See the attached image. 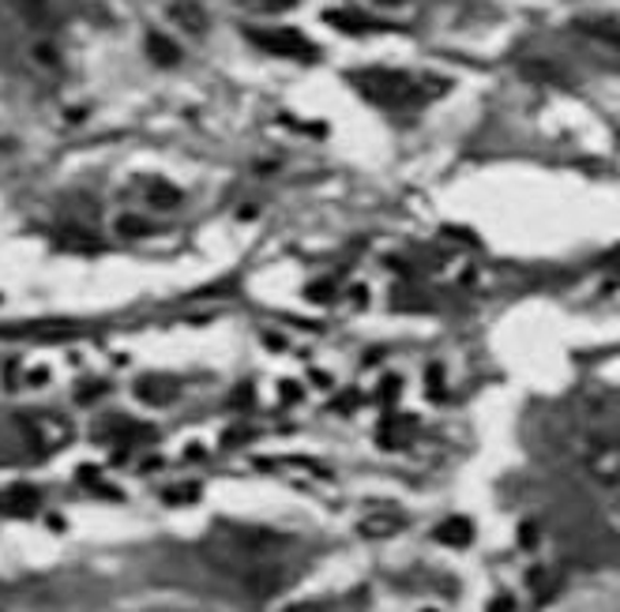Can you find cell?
Returning <instances> with one entry per match:
<instances>
[{
	"instance_id": "obj_13",
	"label": "cell",
	"mask_w": 620,
	"mask_h": 612,
	"mask_svg": "<svg viewBox=\"0 0 620 612\" xmlns=\"http://www.w3.org/2000/svg\"><path fill=\"white\" fill-rule=\"evenodd\" d=\"M117 233H121V237H132V241H136V237H147V233H151V225H147L143 219H136V214H124V219H117Z\"/></svg>"
},
{
	"instance_id": "obj_2",
	"label": "cell",
	"mask_w": 620,
	"mask_h": 612,
	"mask_svg": "<svg viewBox=\"0 0 620 612\" xmlns=\"http://www.w3.org/2000/svg\"><path fill=\"white\" fill-rule=\"evenodd\" d=\"M249 42H256L263 49V53H274V57H290V61H317V46L309 42L301 31H290V27H271V31H256L249 27Z\"/></svg>"
},
{
	"instance_id": "obj_16",
	"label": "cell",
	"mask_w": 620,
	"mask_h": 612,
	"mask_svg": "<svg viewBox=\"0 0 620 612\" xmlns=\"http://www.w3.org/2000/svg\"><path fill=\"white\" fill-rule=\"evenodd\" d=\"M426 612H437V609H426Z\"/></svg>"
},
{
	"instance_id": "obj_3",
	"label": "cell",
	"mask_w": 620,
	"mask_h": 612,
	"mask_svg": "<svg viewBox=\"0 0 620 612\" xmlns=\"http://www.w3.org/2000/svg\"><path fill=\"white\" fill-rule=\"evenodd\" d=\"M583 462L590 478H598L602 485H613V481H620V440H609V437L590 440Z\"/></svg>"
},
{
	"instance_id": "obj_10",
	"label": "cell",
	"mask_w": 620,
	"mask_h": 612,
	"mask_svg": "<svg viewBox=\"0 0 620 612\" xmlns=\"http://www.w3.org/2000/svg\"><path fill=\"white\" fill-rule=\"evenodd\" d=\"M173 23H181L189 34H203L207 31V16L200 4H192V0H181V4H173Z\"/></svg>"
},
{
	"instance_id": "obj_4",
	"label": "cell",
	"mask_w": 620,
	"mask_h": 612,
	"mask_svg": "<svg viewBox=\"0 0 620 612\" xmlns=\"http://www.w3.org/2000/svg\"><path fill=\"white\" fill-rule=\"evenodd\" d=\"M27 432H31L42 448H64V443L72 440V424L53 418V413H31V418H27Z\"/></svg>"
},
{
	"instance_id": "obj_5",
	"label": "cell",
	"mask_w": 620,
	"mask_h": 612,
	"mask_svg": "<svg viewBox=\"0 0 620 612\" xmlns=\"http://www.w3.org/2000/svg\"><path fill=\"white\" fill-rule=\"evenodd\" d=\"M8 4H12V12L19 16V23H23L27 31L46 34L49 27H53V4H49V0H8Z\"/></svg>"
},
{
	"instance_id": "obj_9",
	"label": "cell",
	"mask_w": 620,
	"mask_h": 612,
	"mask_svg": "<svg viewBox=\"0 0 620 612\" xmlns=\"http://www.w3.org/2000/svg\"><path fill=\"white\" fill-rule=\"evenodd\" d=\"M147 57H151L154 64H162V68H173L177 61H181V49H177L170 38L166 34H147Z\"/></svg>"
},
{
	"instance_id": "obj_1",
	"label": "cell",
	"mask_w": 620,
	"mask_h": 612,
	"mask_svg": "<svg viewBox=\"0 0 620 612\" xmlns=\"http://www.w3.org/2000/svg\"><path fill=\"white\" fill-rule=\"evenodd\" d=\"M350 83L358 87V94L366 102L380 106V110H407V106L426 102L429 94L444 91V83H426V79H413L396 68H361L350 76Z\"/></svg>"
},
{
	"instance_id": "obj_6",
	"label": "cell",
	"mask_w": 620,
	"mask_h": 612,
	"mask_svg": "<svg viewBox=\"0 0 620 612\" xmlns=\"http://www.w3.org/2000/svg\"><path fill=\"white\" fill-rule=\"evenodd\" d=\"M136 394L151 407H170L173 399H181V383L173 377H143L136 380Z\"/></svg>"
},
{
	"instance_id": "obj_7",
	"label": "cell",
	"mask_w": 620,
	"mask_h": 612,
	"mask_svg": "<svg viewBox=\"0 0 620 612\" xmlns=\"http://www.w3.org/2000/svg\"><path fill=\"white\" fill-rule=\"evenodd\" d=\"M181 200H184V192L173 189L170 181H159V177L147 181V203H151L154 211H173V207H181Z\"/></svg>"
},
{
	"instance_id": "obj_14",
	"label": "cell",
	"mask_w": 620,
	"mask_h": 612,
	"mask_svg": "<svg viewBox=\"0 0 620 612\" xmlns=\"http://www.w3.org/2000/svg\"><path fill=\"white\" fill-rule=\"evenodd\" d=\"M249 12H263V16H271V12H287V8H293V0H241Z\"/></svg>"
},
{
	"instance_id": "obj_8",
	"label": "cell",
	"mask_w": 620,
	"mask_h": 612,
	"mask_svg": "<svg viewBox=\"0 0 620 612\" xmlns=\"http://www.w3.org/2000/svg\"><path fill=\"white\" fill-rule=\"evenodd\" d=\"M437 541H444L451 549H462L474 541V526H470V519H448L437 526Z\"/></svg>"
},
{
	"instance_id": "obj_12",
	"label": "cell",
	"mask_w": 620,
	"mask_h": 612,
	"mask_svg": "<svg viewBox=\"0 0 620 612\" xmlns=\"http://www.w3.org/2000/svg\"><path fill=\"white\" fill-rule=\"evenodd\" d=\"M61 244L64 249H76V252H98V241L91 233H80V230H68L64 237H61Z\"/></svg>"
},
{
	"instance_id": "obj_11",
	"label": "cell",
	"mask_w": 620,
	"mask_h": 612,
	"mask_svg": "<svg viewBox=\"0 0 620 612\" xmlns=\"http://www.w3.org/2000/svg\"><path fill=\"white\" fill-rule=\"evenodd\" d=\"M579 27H583L587 34H594V38H606L609 46H620V27L609 23V19H598V23H579Z\"/></svg>"
},
{
	"instance_id": "obj_15",
	"label": "cell",
	"mask_w": 620,
	"mask_h": 612,
	"mask_svg": "<svg viewBox=\"0 0 620 612\" xmlns=\"http://www.w3.org/2000/svg\"><path fill=\"white\" fill-rule=\"evenodd\" d=\"M377 4H402V0H377Z\"/></svg>"
}]
</instances>
